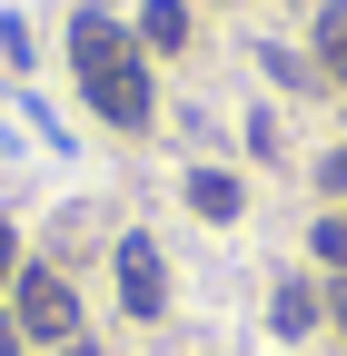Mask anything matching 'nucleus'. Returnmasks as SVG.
I'll return each instance as SVG.
<instances>
[{
  "instance_id": "nucleus-1",
  "label": "nucleus",
  "mask_w": 347,
  "mask_h": 356,
  "mask_svg": "<svg viewBox=\"0 0 347 356\" xmlns=\"http://www.w3.org/2000/svg\"><path fill=\"white\" fill-rule=\"evenodd\" d=\"M70 70H79V89H90V109L109 129H139L149 119V70H139V40H129L119 20L79 10L70 20Z\"/></svg>"
},
{
  "instance_id": "nucleus-2",
  "label": "nucleus",
  "mask_w": 347,
  "mask_h": 356,
  "mask_svg": "<svg viewBox=\"0 0 347 356\" xmlns=\"http://www.w3.org/2000/svg\"><path fill=\"white\" fill-rule=\"evenodd\" d=\"M20 337H40V346L79 337V297H70L60 267H20Z\"/></svg>"
},
{
  "instance_id": "nucleus-3",
  "label": "nucleus",
  "mask_w": 347,
  "mask_h": 356,
  "mask_svg": "<svg viewBox=\"0 0 347 356\" xmlns=\"http://www.w3.org/2000/svg\"><path fill=\"white\" fill-rule=\"evenodd\" d=\"M119 307H129V317H159V307H169V267H159L149 238H119Z\"/></svg>"
},
{
  "instance_id": "nucleus-4",
  "label": "nucleus",
  "mask_w": 347,
  "mask_h": 356,
  "mask_svg": "<svg viewBox=\"0 0 347 356\" xmlns=\"http://www.w3.org/2000/svg\"><path fill=\"white\" fill-rule=\"evenodd\" d=\"M189 208H199V218H238V178H229V168H199V178H189Z\"/></svg>"
},
{
  "instance_id": "nucleus-5",
  "label": "nucleus",
  "mask_w": 347,
  "mask_h": 356,
  "mask_svg": "<svg viewBox=\"0 0 347 356\" xmlns=\"http://www.w3.org/2000/svg\"><path fill=\"white\" fill-rule=\"evenodd\" d=\"M318 60H327V79L347 89V0H327V10H318Z\"/></svg>"
},
{
  "instance_id": "nucleus-6",
  "label": "nucleus",
  "mask_w": 347,
  "mask_h": 356,
  "mask_svg": "<svg viewBox=\"0 0 347 356\" xmlns=\"http://www.w3.org/2000/svg\"><path fill=\"white\" fill-rule=\"evenodd\" d=\"M139 40H149V50H179V40H189V10H179V0H149Z\"/></svg>"
},
{
  "instance_id": "nucleus-7",
  "label": "nucleus",
  "mask_w": 347,
  "mask_h": 356,
  "mask_svg": "<svg viewBox=\"0 0 347 356\" xmlns=\"http://www.w3.org/2000/svg\"><path fill=\"white\" fill-rule=\"evenodd\" d=\"M278 327H288V337L318 327V297H308V287H278Z\"/></svg>"
},
{
  "instance_id": "nucleus-8",
  "label": "nucleus",
  "mask_w": 347,
  "mask_h": 356,
  "mask_svg": "<svg viewBox=\"0 0 347 356\" xmlns=\"http://www.w3.org/2000/svg\"><path fill=\"white\" fill-rule=\"evenodd\" d=\"M318 257H327V267H347V218H327V228H318Z\"/></svg>"
},
{
  "instance_id": "nucleus-9",
  "label": "nucleus",
  "mask_w": 347,
  "mask_h": 356,
  "mask_svg": "<svg viewBox=\"0 0 347 356\" xmlns=\"http://www.w3.org/2000/svg\"><path fill=\"white\" fill-rule=\"evenodd\" d=\"M10 277H20V238L0 228V287H10Z\"/></svg>"
},
{
  "instance_id": "nucleus-10",
  "label": "nucleus",
  "mask_w": 347,
  "mask_h": 356,
  "mask_svg": "<svg viewBox=\"0 0 347 356\" xmlns=\"http://www.w3.org/2000/svg\"><path fill=\"white\" fill-rule=\"evenodd\" d=\"M20 346H30V337H20V317H0V356H20Z\"/></svg>"
},
{
  "instance_id": "nucleus-11",
  "label": "nucleus",
  "mask_w": 347,
  "mask_h": 356,
  "mask_svg": "<svg viewBox=\"0 0 347 356\" xmlns=\"http://www.w3.org/2000/svg\"><path fill=\"white\" fill-rule=\"evenodd\" d=\"M318 178H327V188H337V198H347V149H337V159H327V168H318Z\"/></svg>"
},
{
  "instance_id": "nucleus-12",
  "label": "nucleus",
  "mask_w": 347,
  "mask_h": 356,
  "mask_svg": "<svg viewBox=\"0 0 347 356\" xmlns=\"http://www.w3.org/2000/svg\"><path fill=\"white\" fill-rule=\"evenodd\" d=\"M50 356H100V346H90V337H70V346H50Z\"/></svg>"
},
{
  "instance_id": "nucleus-13",
  "label": "nucleus",
  "mask_w": 347,
  "mask_h": 356,
  "mask_svg": "<svg viewBox=\"0 0 347 356\" xmlns=\"http://www.w3.org/2000/svg\"><path fill=\"white\" fill-rule=\"evenodd\" d=\"M337 337H347V287H337Z\"/></svg>"
}]
</instances>
